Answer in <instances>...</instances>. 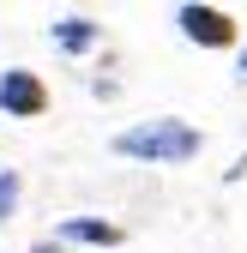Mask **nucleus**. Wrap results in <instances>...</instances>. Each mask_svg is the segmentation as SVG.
Masks as SVG:
<instances>
[{"label": "nucleus", "mask_w": 247, "mask_h": 253, "mask_svg": "<svg viewBox=\"0 0 247 253\" xmlns=\"http://www.w3.org/2000/svg\"><path fill=\"white\" fill-rule=\"evenodd\" d=\"M109 151L133 157V163H193V157L205 151V133L193 121L163 115V121H139V126H127V133H115Z\"/></svg>", "instance_id": "obj_1"}, {"label": "nucleus", "mask_w": 247, "mask_h": 253, "mask_svg": "<svg viewBox=\"0 0 247 253\" xmlns=\"http://www.w3.org/2000/svg\"><path fill=\"white\" fill-rule=\"evenodd\" d=\"M42 109H48V90H42L37 73H24V67L0 73V115H12V121H37Z\"/></svg>", "instance_id": "obj_2"}, {"label": "nucleus", "mask_w": 247, "mask_h": 253, "mask_svg": "<svg viewBox=\"0 0 247 253\" xmlns=\"http://www.w3.org/2000/svg\"><path fill=\"white\" fill-rule=\"evenodd\" d=\"M175 24H181V37L199 42V48H229L235 42V18L223 6H181Z\"/></svg>", "instance_id": "obj_3"}, {"label": "nucleus", "mask_w": 247, "mask_h": 253, "mask_svg": "<svg viewBox=\"0 0 247 253\" xmlns=\"http://www.w3.org/2000/svg\"><path fill=\"white\" fill-rule=\"evenodd\" d=\"M54 241H79V247H121V223H103V217H67Z\"/></svg>", "instance_id": "obj_4"}, {"label": "nucleus", "mask_w": 247, "mask_h": 253, "mask_svg": "<svg viewBox=\"0 0 247 253\" xmlns=\"http://www.w3.org/2000/svg\"><path fill=\"white\" fill-rule=\"evenodd\" d=\"M103 42V24L97 18H60L54 24V48L60 54H84V48H97Z\"/></svg>", "instance_id": "obj_5"}, {"label": "nucleus", "mask_w": 247, "mask_h": 253, "mask_svg": "<svg viewBox=\"0 0 247 253\" xmlns=\"http://www.w3.org/2000/svg\"><path fill=\"white\" fill-rule=\"evenodd\" d=\"M18 193H24V181H18V169H0V223L18 211Z\"/></svg>", "instance_id": "obj_6"}, {"label": "nucleus", "mask_w": 247, "mask_h": 253, "mask_svg": "<svg viewBox=\"0 0 247 253\" xmlns=\"http://www.w3.org/2000/svg\"><path fill=\"white\" fill-rule=\"evenodd\" d=\"M241 79H247V48H241Z\"/></svg>", "instance_id": "obj_7"}]
</instances>
